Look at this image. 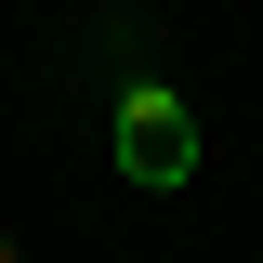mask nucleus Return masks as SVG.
Wrapping results in <instances>:
<instances>
[{"mask_svg": "<svg viewBox=\"0 0 263 263\" xmlns=\"http://www.w3.org/2000/svg\"><path fill=\"white\" fill-rule=\"evenodd\" d=\"M119 171L132 184H184L197 171V119H184V92L158 66L132 53V27H119Z\"/></svg>", "mask_w": 263, "mask_h": 263, "instance_id": "f257e3e1", "label": "nucleus"}]
</instances>
